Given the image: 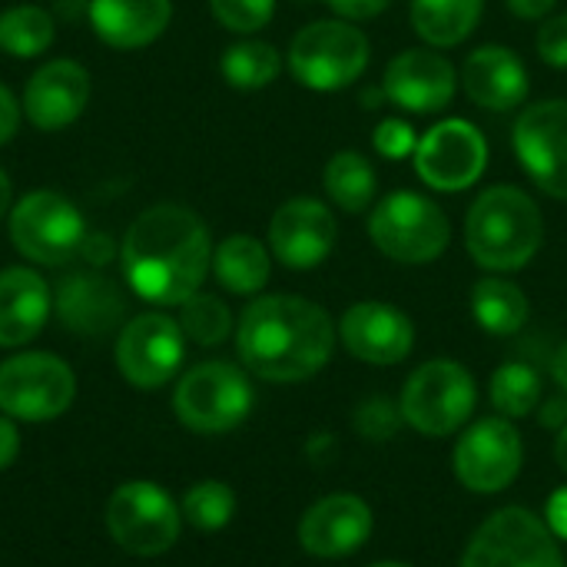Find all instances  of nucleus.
<instances>
[{
  "instance_id": "nucleus-15",
  "label": "nucleus",
  "mask_w": 567,
  "mask_h": 567,
  "mask_svg": "<svg viewBox=\"0 0 567 567\" xmlns=\"http://www.w3.org/2000/svg\"><path fill=\"white\" fill-rule=\"evenodd\" d=\"M186 355V336L176 319L163 312H143L130 319L116 339V365L120 375L136 389L166 385Z\"/></svg>"
},
{
  "instance_id": "nucleus-1",
  "label": "nucleus",
  "mask_w": 567,
  "mask_h": 567,
  "mask_svg": "<svg viewBox=\"0 0 567 567\" xmlns=\"http://www.w3.org/2000/svg\"><path fill=\"white\" fill-rule=\"evenodd\" d=\"M209 226L179 203L143 209L120 243V266L130 289L153 306H183L213 269Z\"/></svg>"
},
{
  "instance_id": "nucleus-6",
  "label": "nucleus",
  "mask_w": 567,
  "mask_h": 567,
  "mask_svg": "<svg viewBox=\"0 0 567 567\" xmlns=\"http://www.w3.org/2000/svg\"><path fill=\"white\" fill-rule=\"evenodd\" d=\"M478 405V385L472 372L455 359L422 362L402 385L399 409L409 429L425 439H449L462 432Z\"/></svg>"
},
{
  "instance_id": "nucleus-16",
  "label": "nucleus",
  "mask_w": 567,
  "mask_h": 567,
  "mask_svg": "<svg viewBox=\"0 0 567 567\" xmlns=\"http://www.w3.org/2000/svg\"><path fill=\"white\" fill-rule=\"evenodd\" d=\"M455 93L458 70L435 47H409L395 53L382 76V96L415 116L442 113L455 100Z\"/></svg>"
},
{
  "instance_id": "nucleus-24",
  "label": "nucleus",
  "mask_w": 567,
  "mask_h": 567,
  "mask_svg": "<svg viewBox=\"0 0 567 567\" xmlns=\"http://www.w3.org/2000/svg\"><path fill=\"white\" fill-rule=\"evenodd\" d=\"M50 316V289L40 272L10 266L0 272V346H27Z\"/></svg>"
},
{
  "instance_id": "nucleus-30",
  "label": "nucleus",
  "mask_w": 567,
  "mask_h": 567,
  "mask_svg": "<svg viewBox=\"0 0 567 567\" xmlns=\"http://www.w3.org/2000/svg\"><path fill=\"white\" fill-rule=\"evenodd\" d=\"M488 395H492L495 412L515 422V419L532 415L542 405L545 385H542V375H538L535 365H528V362H505V365L495 369Z\"/></svg>"
},
{
  "instance_id": "nucleus-18",
  "label": "nucleus",
  "mask_w": 567,
  "mask_h": 567,
  "mask_svg": "<svg viewBox=\"0 0 567 567\" xmlns=\"http://www.w3.org/2000/svg\"><path fill=\"white\" fill-rule=\"evenodd\" d=\"M339 339L349 355H355L365 365H399L415 349V326L412 319L379 299L355 302L339 319Z\"/></svg>"
},
{
  "instance_id": "nucleus-46",
  "label": "nucleus",
  "mask_w": 567,
  "mask_h": 567,
  "mask_svg": "<svg viewBox=\"0 0 567 567\" xmlns=\"http://www.w3.org/2000/svg\"><path fill=\"white\" fill-rule=\"evenodd\" d=\"M7 209H10V176L0 169V219H3Z\"/></svg>"
},
{
  "instance_id": "nucleus-26",
  "label": "nucleus",
  "mask_w": 567,
  "mask_h": 567,
  "mask_svg": "<svg viewBox=\"0 0 567 567\" xmlns=\"http://www.w3.org/2000/svg\"><path fill=\"white\" fill-rule=\"evenodd\" d=\"M472 316L482 332L505 339V336H515L525 329V322L532 316V302L518 282L488 272L485 279H478L472 286Z\"/></svg>"
},
{
  "instance_id": "nucleus-32",
  "label": "nucleus",
  "mask_w": 567,
  "mask_h": 567,
  "mask_svg": "<svg viewBox=\"0 0 567 567\" xmlns=\"http://www.w3.org/2000/svg\"><path fill=\"white\" fill-rule=\"evenodd\" d=\"M179 329L196 346H223L233 332V312L219 296L196 292L179 306Z\"/></svg>"
},
{
  "instance_id": "nucleus-7",
  "label": "nucleus",
  "mask_w": 567,
  "mask_h": 567,
  "mask_svg": "<svg viewBox=\"0 0 567 567\" xmlns=\"http://www.w3.org/2000/svg\"><path fill=\"white\" fill-rule=\"evenodd\" d=\"M458 567H567L548 522L522 505L488 515L465 545Z\"/></svg>"
},
{
  "instance_id": "nucleus-44",
  "label": "nucleus",
  "mask_w": 567,
  "mask_h": 567,
  "mask_svg": "<svg viewBox=\"0 0 567 567\" xmlns=\"http://www.w3.org/2000/svg\"><path fill=\"white\" fill-rule=\"evenodd\" d=\"M551 379L558 382L561 392H567V342H561L558 352L551 355Z\"/></svg>"
},
{
  "instance_id": "nucleus-9",
  "label": "nucleus",
  "mask_w": 567,
  "mask_h": 567,
  "mask_svg": "<svg viewBox=\"0 0 567 567\" xmlns=\"http://www.w3.org/2000/svg\"><path fill=\"white\" fill-rule=\"evenodd\" d=\"M83 239L86 223L80 209L53 189L27 193L10 209V243L37 266H66L80 256Z\"/></svg>"
},
{
  "instance_id": "nucleus-31",
  "label": "nucleus",
  "mask_w": 567,
  "mask_h": 567,
  "mask_svg": "<svg viewBox=\"0 0 567 567\" xmlns=\"http://www.w3.org/2000/svg\"><path fill=\"white\" fill-rule=\"evenodd\" d=\"M53 37V17L37 3H17L0 13V50L10 56H40Z\"/></svg>"
},
{
  "instance_id": "nucleus-39",
  "label": "nucleus",
  "mask_w": 567,
  "mask_h": 567,
  "mask_svg": "<svg viewBox=\"0 0 567 567\" xmlns=\"http://www.w3.org/2000/svg\"><path fill=\"white\" fill-rule=\"evenodd\" d=\"M20 113H23V103L0 83V146L13 140V133L20 130Z\"/></svg>"
},
{
  "instance_id": "nucleus-40",
  "label": "nucleus",
  "mask_w": 567,
  "mask_h": 567,
  "mask_svg": "<svg viewBox=\"0 0 567 567\" xmlns=\"http://www.w3.org/2000/svg\"><path fill=\"white\" fill-rule=\"evenodd\" d=\"M545 522L548 528L555 532V538L567 542V485L558 488L551 498H548V508H545Z\"/></svg>"
},
{
  "instance_id": "nucleus-13",
  "label": "nucleus",
  "mask_w": 567,
  "mask_h": 567,
  "mask_svg": "<svg viewBox=\"0 0 567 567\" xmlns=\"http://www.w3.org/2000/svg\"><path fill=\"white\" fill-rule=\"evenodd\" d=\"M412 163L429 189L462 193L482 179L488 166V140L472 120L449 116L419 136Z\"/></svg>"
},
{
  "instance_id": "nucleus-33",
  "label": "nucleus",
  "mask_w": 567,
  "mask_h": 567,
  "mask_svg": "<svg viewBox=\"0 0 567 567\" xmlns=\"http://www.w3.org/2000/svg\"><path fill=\"white\" fill-rule=\"evenodd\" d=\"M236 515V495L226 482H196L183 498V518L199 532H219Z\"/></svg>"
},
{
  "instance_id": "nucleus-8",
  "label": "nucleus",
  "mask_w": 567,
  "mask_h": 567,
  "mask_svg": "<svg viewBox=\"0 0 567 567\" xmlns=\"http://www.w3.org/2000/svg\"><path fill=\"white\" fill-rule=\"evenodd\" d=\"M252 402V385L233 362H203L189 369L173 392L176 419L199 435L233 432L249 419Z\"/></svg>"
},
{
  "instance_id": "nucleus-14",
  "label": "nucleus",
  "mask_w": 567,
  "mask_h": 567,
  "mask_svg": "<svg viewBox=\"0 0 567 567\" xmlns=\"http://www.w3.org/2000/svg\"><path fill=\"white\" fill-rule=\"evenodd\" d=\"M512 146L542 193L567 199V100L525 106L515 120Z\"/></svg>"
},
{
  "instance_id": "nucleus-2",
  "label": "nucleus",
  "mask_w": 567,
  "mask_h": 567,
  "mask_svg": "<svg viewBox=\"0 0 567 567\" xmlns=\"http://www.w3.org/2000/svg\"><path fill=\"white\" fill-rule=\"evenodd\" d=\"M332 316L302 296H259L236 326L243 365L266 382L292 385L322 372L336 352Z\"/></svg>"
},
{
  "instance_id": "nucleus-4",
  "label": "nucleus",
  "mask_w": 567,
  "mask_h": 567,
  "mask_svg": "<svg viewBox=\"0 0 567 567\" xmlns=\"http://www.w3.org/2000/svg\"><path fill=\"white\" fill-rule=\"evenodd\" d=\"M369 239L392 262L425 266L449 249L452 223L435 199L415 189H395L369 209Z\"/></svg>"
},
{
  "instance_id": "nucleus-43",
  "label": "nucleus",
  "mask_w": 567,
  "mask_h": 567,
  "mask_svg": "<svg viewBox=\"0 0 567 567\" xmlns=\"http://www.w3.org/2000/svg\"><path fill=\"white\" fill-rule=\"evenodd\" d=\"M558 0H505V7L522 20H545Z\"/></svg>"
},
{
  "instance_id": "nucleus-34",
  "label": "nucleus",
  "mask_w": 567,
  "mask_h": 567,
  "mask_svg": "<svg viewBox=\"0 0 567 567\" xmlns=\"http://www.w3.org/2000/svg\"><path fill=\"white\" fill-rule=\"evenodd\" d=\"M352 425H355V432H359L362 439H369V442H389V439L405 425V419H402L399 402H389V399L375 395V399H365V402L355 409Z\"/></svg>"
},
{
  "instance_id": "nucleus-35",
  "label": "nucleus",
  "mask_w": 567,
  "mask_h": 567,
  "mask_svg": "<svg viewBox=\"0 0 567 567\" xmlns=\"http://www.w3.org/2000/svg\"><path fill=\"white\" fill-rule=\"evenodd\" d=\"M213 17L233 30V33H256L262 30L272 13H276V0H209Z\"/></svg>"
},
{
  "instance_id": "nucleus-21",
  "label": "nucleus",
  "mask_w": 567,
  "mask_h": 567,
  "mask_svg": "<svg viewBox=\"0 0 567 567\" xmlns=\"http://www.w3.org/2000/svg\"><path fill=\"white\" fill-rule=\"evenodd\" d=\"M458 83L465 96L488 113H508L515 106H525L532 90L525 60L502 43H485L472 50L462 63Z\"/></svg>"
},
{
  "instance_id": "nucleus-11",
  "label": "nucleus",
  "mask_w": 567,
  "mask_h": 567,
  "mask_svg": "<svg viewBox=\"0 0 567 567\" xmlns=\"http://www.w3.org/2000/svg\"><path fill=\"white\" fill-rule=\"evenodd\" d=\"M76 395L73 369L50 352H23L0 365V412L20 422L60 419Z\"/></svg>"
},
{
  "instance_id": "nucleus-37",
  "label": "nucleus",
  "mask_w": 567,
  "mask_h": 567,
  "mask_svg": "<svg viewBox=\"0 0 567 567\" xmlns=\"http://www.w3.org/2000/svg\"><path fill=\"white\" fill-rule=\"evenodd\" d=\"M538 56L555 66V70H567V13L558 17H545L535 37Z\"/></svg>"
},
{
  "instance_id": "nucleus-5",
  "label": "nucleus",
  "mask_w": 567,
  "mask_h": 567,
  "mask_svg": "<svg viewBox=\"0 0 567 567\" xmlns=\"http://www.w3.org/2000/svg\"><path fill=\"white\" fill-rule=\"evenodd\" d=\"M372 60V43L352 20H312L289 43V73L316 93L352 86Z\"/></svg>"
},
{
  "instance_id": "nucleus-38",
  "label": "nucleus",
  "mask_w": 567,
  "mask_h": 567,
  "mask_svg": "<svg viewBox=\"0 0 567 567\" xmlns=\"http://www.w3.org/2000/svg\"><path fill=\"white\" fill-rule=\"evenodd\" d=\"M326 3H329V10H332L336 17L352 20V23L372 20V17H379L382 10L392 7V0H326Z\"/></svg>"
},
{
  "instance_id": "nucleus-3",
  "label": "nucleus",
  "mask_w": 567,
  "mask_h": 567,
  "mask_svg": "<svg viewBox=\"0 0 567 567\" xmlns=\"http://www.w3.org/2000/svg\"><path fill=\"white\" fill-rule=\"evenodd\" d=\"M545 243V216L538 203L512 186L498 183L478 193L465 216V249L485 272L508 276L525 269Z\"/></svg>"
},
{
  "instance_id": "nucleus-42",
  "label": "nucleus",
  "mask_w": 567,
  "mask_h": 567,
  "mask_svg": "<svg viewBox=\"0 0 567 567\" xmlns=\"http://www.w3.org/2000/svg\"><path fill=\"white\" fill-rule=\"evenodd\" d=\"M113 243H110V236H86L83 239V249H80V256L90 262V266H106L110 259H113ZM120 256V252H116Z\"/></svg>"
},
{
  "instance_id": "nucleus-10",
  "label": "nucleus",
  "mask_w": 567,
  "mask_h": 567,
  "mask_svg": "<svg viewBox=\"0 0 567 567\" xmlns=\"http://www.w3.org/2000/svg\"><path fill=\"white\" fill-rule=\"evenodd\" d=\"M106 528L123 551L156 558L176 545L183 512L166 488L153 482H126L106 502Z\"/></svg>"
},
{
  "instance_id": "nucleus-22",
  "label": "nucleus",
  "mask_w": 567,
  "mask_h": 567,
  "mask_svg": "<svg viewBox=\"0 0 567 567\" xmlns=\"http://www.w3.org/2000/svg\"><path fill=\"white\" fill-rule=\"evenodd\" d=\"M123 306V292L96 272H76L56 286V316L70 332L80 336H106L116 329Z\"/></svg>"
},
{
  "instance_id": "nucleus-17",
  "label": "nucleus",
  "mask_w": 567,
  "mask_h": 567,
  "mask_svg": "<svg viewBox=\"0 0 567 567\" xmlns=\"http://www.w3.org/2000/svg\"><path fill=\"white\" fill-rule=\"evenodd\" d=\"M336 216L322 199L296 196L286 199L269 219V252L292 272H306L322 266L336 249Z\"/></svg>"
},
{
  "instance_id": "nucleus-47",
  "label": "nucleus",
  "mask_w": 567,
  "mask_h": 567,
  "mask_svg": "<svg viewBox=\"0 0 567 567\" xmlns=\"http://www.w3.org/2000/svg\"><path fill=\"white\" fill-rule=\"evenodd\" d=\"M369 567H412V565H402V561H379V565H369Z\"/></svg>"
},
{
  "instance_id": "nucleus-23",
  "label": "nucleus",
  "mask_w": 567,
  "mask_h": 567,
  "mask_svg": "<svg viewBox=\"0 0 567 567\" xmlns=\"http://www.w3.org/2000/svg\"><path fill=\"white\" fill-rule=\"evenodd\" d=\"M173 20L169 0H90L93 33L116 50H140L163 37Z\"/></svg>"
},
{
  "instance_id": "nucleus-29",
  "label": "nucleus",
  "mask_w": 567,
  "mask_h": 567,
  "mask_svg": "<svg viewBox=\"0 0 567 567\" xmlns=\"http://www.w3.org/2000/svg\"><path fill=\"white\" fill-rule=\"evenodd\" d=\"M219 70H223L226 83L236 90H262L279 76L282 53L266 40H239V43L226 47Z\"/></svg>"
},
{
  "instance_id": "nucleus-28",
  "label": "nucleus",
  "mask_w": 567,
  "mask_h": 567,
  "mask_svg": "<svg viewBox=\"0 0 567 567\" xmlns=\"http://www.w3.org/2000/svg\"><path fill=\"white\" fill-rule=\"evenodd\" d=\"M322 186H326V196L332 199V206H339L349 216L369 213L375 206V196H379L375 166L369 156H362L355 150H339L326 163Z\"/></svg>"
},
{
  "instance_id": "nucleus-12",
  "label": "nucleus",
  "mask_w": 567,
  "mask_h": 567,
  "mask_svg": "<svg viewBox=\"0 0 567 567\" xmlns=\"http://www.w3.org/2000/svg\"><path fill=\"white\" fill-rule=\"evenodd\" d=\"M525 445L512 419H478L462 432L452 452V472L472 495H498L522 475Z\"/></svg>"
},
{
  "instance_id": "nucleus-45",
  "label": "nucleus",
  "mask_w": 567,
  "mask_h": 567,
  "mask_svg": "<svg viewBox=\"0 0 567 567\" xmlns=\"http://www.w3.org/2000/svg\"><path fill=\"white\" fill-rule=\"evenodd\" d=\"M555 458H558L561 472H567V422L561 425V432H558V442H555Z\"/></svg>"
},
{
  "instance_id": "nucleus-36",
  "label": "nucleus",
  "mask_w": 567,
  "mask_h": 567,
  "mask_svg": "<svg viewBox=\"0 0 567 567\" xmlns=\"http://www.w3.org/2000/svg\"><path fill=\"white\" fill-rule=\"evenodd\" d=\"M372 146L382 159L389 163H402L409 156H415V146H419V133L409 120L402 116H385L382 123H375L372 130Z\"/></svg>"
},
{
  "instance_id": "nucleus-41",
  "label": "nucleus",
  "mask_w": 567,
  "mask_h": 567,
  "mask_svg": "<svg viewBox=\"0 0 567 567\" xmlns=\"http://www.w3.org/2000/svg\"><path fill=\"white\" fill-rule=\"evenodd\" d=\"M20 452V435H17V425L10 422V415H0V472L13 465Z\"/></svg>"
},
{
  "instance_id": "nucleus-19",
  "label": "nucleus",
  "mask_w": 567,
  "mask_h": 567,
  "mask_svg": "<svg viewBox=\"0 0 567 567\" xmlns=\"http://www.w3.org/2000/svg\"><path fill=\"white\" fill-rule=\"evenodd\" d=\"M375 518L365 498L352 492H336L319 498L302 518H299V545L312 558H349L372 538Z\"/></svg>"
},
{
  "instance_id": "nucleus-20",
  "label": "nucleus",
  "mask_w": 567,
  "mask_h": 567,
  "mask_svg": "<svg viewBox=\"0 0 567 567\" xmlns=\"http://www.w3.org/2000/svg\"><path fill=\"white\" fill-rule=\"evenodd\" d=\"M90 103V73L76 60H50L43 63L23 90V116L43 130H66L80 120Z\"/></svg>"
},
{
  "instance_id": "nucleus-27",
  "label": "nucleus",
  "mask_w": 567,
  "mask_h": 567,
  "mask_svg": "<svg viewBox=\"0 0 567 567\" xmlns=\"http://www.w3.org/2000/svg\"><path fill=\"white\" fill-rule=\"evenodd\" d=\"M482 13H485V0H412L409 3L415 33L435 50H449L468 40Z\"/></svg>"
},
{
  "instance_id": "nucleus-25",
  "label": "nucleus",
  "mask_w": 567,
  "mask_h": 567,
  "mask_svg": "<svg viewBox=\"0 0 567 567\" xmlns=\"http://www.w3.org/2000/svg\"><path fill=\"white\" fill-rule=\"evenodd\" d=\"M213 276L233 296H259L272 276V252L249 233H233L213 249Z\"/></svg>"
}]
</instances>
